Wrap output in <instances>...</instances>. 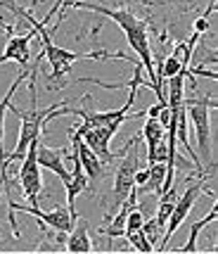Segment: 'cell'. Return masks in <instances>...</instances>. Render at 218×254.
<instances>
[{"label":"cell","mask_w":218,"mask_h":254,"mask_svg":"<svg viewBox=\"0 0 218 254\" xmlns=\"http://www.w3.org/2000/svg\"><path fill=\"white\" fill-rule=\"evenodd\" d=\"M211 0H100L98 5L126 10L147 24L150 38L157 41V55L175 41H185L192 22ZM154 57V55H152Z\"/></svg>","instance_id":"cell-1"},{"label":"cell","mask_w":218,"mask_h":254,"mask_svg":"<svg viewBox=\"0 0 218 254\" xmlns=\"http://www.w3.org/2000/svg\"><path fill=\"white\" fill-rule=\"evenodd\" d=\"M0 7H7V10L19 19V26H24V22L31 26L36 36L41 38V43H43V57H48V64H50V76H48V88H64L66 81L64 76L71 74V66L76 60H83V53H74V50H64V48H59V45H54L53 41V33L48 31V26H45L41 19H33L31 12L22 7V5H17V0H0Z\"/></svg>","instance_id":"cell-2"},{"label":"cell","mask_w":218,"mask_h":254,"mask_svg":"<svg viewBox=\"0 0 218 254\" xmlns=\"http://www.w3.org/2000/svg\"><path fill=\"white\" fill-rule=\"evenodd\" d=\"M138 145H140V133H135L128 143L123 145V155L119 157V162L111 166V188L105 190L102 195H98V202L102 207V221H109L119 207L123 204V199L128 197V192L135 186V174L140 169V155H138Z\"/></svg>","instance_id":"cell-3"},{"label":"cell","mask_w":218,"mask_h":254,"mask_svg":"<svg viewBox=\"0 0 218 254\" xmlns=\"http://www.w3.org/2000/svg\"><path fill=\"white\" fill-rule=\"evenodd\" d=\"M216 107V95L214 93H192V95H185V114L192 128H195V138H197V147L202 157L207 159V166L204 171L207 174H214L216 169V159H214V152H211V114L209 110Z\"/></svg>","instance_id":"cell-4"},{"label":"cell","mask_w":218,"mask_h":254,"mask_svg":"<svg viewBox=\"0 0 218 254\" xmlns=\"http://www.w3.org/2000/svg\"><path fill=\"white\" fill-rule=\"evenodd\" d=\"M211 181H214V174H204V176H195V181L187 186V190L183 195H178L173 204V211H171V216H168V221H166V228H164V235L162 240H159V247H154V250H159L164 252L168 243H171V238H173L178 228H180V223L187 219V214L192 211L195 207V202L199 199V195H211L214 197V190H211Z\"/></svg>","instance_id":"cell-5"},{"label":"cell","mask_w":218,"mask_h":254,"mask_svg":"<svg viewBox=\"0 0 218 254\" xmlns=\"http://www.w3.org/2000/svg\"><path fill=\"white\" fill-rule=\"evenodd\" d=\"M26 78H29V66L19 69V74L14 76L12 86L7 88V93L2 95V100H0V197H2L5 190L19 192V190H14L17 188V178L12 176L10 162H7V150H5V112H7V107H10V102H12V98H14L17 88L22 86Z\"/></svg>","instance_id":"cell-6"},{"label":"cell","mask_w":218,"mask_h":254,"mask_svg":"<svg viewBox=\"0 0 218 254\" xmlns=\"http://www.w3.org/2000/svg\"><path fill=\"white\" fill-rule=\"evenodd\" d=\"M36 147H38V135L29 143L26 152H24V162L22 169L17 171V181H19V188H22V195L26 197V202L31 207H41L43 178H41V166H38V159H36Z\"/></svg>","instance_id":"cell-7"},{"label":"cell","mask_w":218,"mask_h":254,"mask_svg":"<svg viewBox=\"0 0 218 254\" xmlns=\"http://www.w3.org/2000/svg\"><path fill=\"white\" fill-rule=\"evenodd\" d=\"M69 133H71V147L76 150L78 159H81V166H83V171H86V176H88L86 195H98L100 186L105 183V178H107L111 171H109L107 166H105L98 157H95V152H93V150L83 143V138H81V133L76 131V126H71V128H69Z\"/></svg>","instance_id":"cell-8"},{"label":"cell","mask_w":218,"mask_h":254,"mask_svg":"<svg viewBox=\"0 0 218 254\" xmlns=\"http://www.w3.org/2000/svg\"><path fill=\"white\" fill-rule=\"evenodd\" d=\"M71 150V145H62V147H50V145L43 140V133L38 135V147H36V159H38V166H43L48 171H53L54 176L59 178L64 186H69L71 181V171L64 166V159Z\"/></svg>","instance_id":"cell-9"},{"label":"cell","mask_w":218,"mask_h":254,"mask_svg":"<svg viewBox=\"0 0 218 254\" xmlns=\"http://www.w3.org/2000/svg\"><path fill=\"white\" fill-rule=\"evenodd\" d=\"M64 250L71 254H88L95 250L93 240H90V221H88L86 216H78L76 221H74V228L66 235Z\"/></svg>","instance_id":"cell-10"},{"label":"cell","mask_w":218,"mask_h":254,"mask_svg":"<svg viewBox=\"0 0 218 254\" xmlns=\"http://www.w3.org/2000/svg\"><path fill=\"white\" fill-rule=\"evenodd\" d=\"M69 159H71L74 166H71V181H69V186H66V207L74 209L76 197L88 190V176H86V171H83V166H81V159H78L74 147L69 150Z\"/></svg>","instance_id":"cell-11"},{"label":"cell","mask_w":218,"mask_h":254,"mask_svg":"<svg viewBox=\"0 0 218 254\" xmlns=\"http://www.w3.org/2000/svg\"><path fill=\"white\" fill-rule=\"evenodd\" d=\"M166 135V128H164L157 117H147V122L142 126V138L147 143V164H154L157 162V145Z\"/></svg>","instance_id":"cell-12"},{"label":"cell","mask_w":218,"mask_h":254,"mask_svg":"<svg viewBox=\"0 0 218 254\" xmlns=\"http://www.w3.org/2000/svg\"><path fill=\"white\" fill-rule=\"evenodd\" d=\"M164 178H166V162H154V164H147V181L142 186H135L138 188V195H162L164 192Z\"/></svg>","instance_id":"cell-13"},{"label":"cell","mask_w":218,"mask_h":254,"mask_svg":"<svg viewBox=\"0 0 218 254\" xmlns=\"http://www.w3.org/2000/svg\"><path fill=\"white\" fill-rule=\"evenodd\" d=\"M218 219V204H214L211 209H209L207 216H202L199 221L192 223V228H190V235H187V243L183 245V247H178L175 252L180 254H195L199 252V245H197V238H199V233H202V228H207V226H211V223Z\"/></svg>","instance_id":"cell-14"},{"label":"cell","mask_w":218,"mask_h":254,"mask_svg":"<svg viewBox=\"0 0 218 254\" xmlns=\"http://www.w3.org/2000/svg\"><path fill=\"white\" fill-rule=\"evenodd\" d=\"M123 238L128 240V245H131L135 252H142V254H150L154 252V247L150 245V240L145 238V233H142V228H138V231H126L123 233Z\"/></svg>","instance_id":"cell-15"},{"label":"cell","mask_w":218,"mask_h":254,"mask_svg":"<svg viewBox=\"0 0 218 254\" xmlns=\"http://www.w3.org/2000/svg\"><path fill=\"white\" fill-rule=\"evenodd\" d=\"M142 223H145V211H142V204H135V207L126 214V231H138V228H142Z\"/></svg>","instance_id":"cell-16"},{"label":"cell","mask_w":218,"mask_h":254,"mask_svg":"<svg viewBox=\"0 0 218 254\" xmlns=\"http://www.w3.org/2000/svg\"><path fill=\"white\" fill-rule=\"evenodd\" d=\"M142 233H145V238H147V240H150V245L154 247V245L162 240V233L164 231L157 226V221H154V219H150V221L142 223Z\"/></svg>","instance_id":"cell-17"},{"label":"cell","mask_w":218,"mask_h":254,"mask_svg":"<svg viewBox=\"0 0 218 254\" xmlns=\"http://www.w3.org/2000/svg\"><path fill=\"white\" fill-rule=\"evenodd\" d=\"M0 36H2V31H0Z\"/></svg>","instance_id":"cell-18"}]
</instances>
